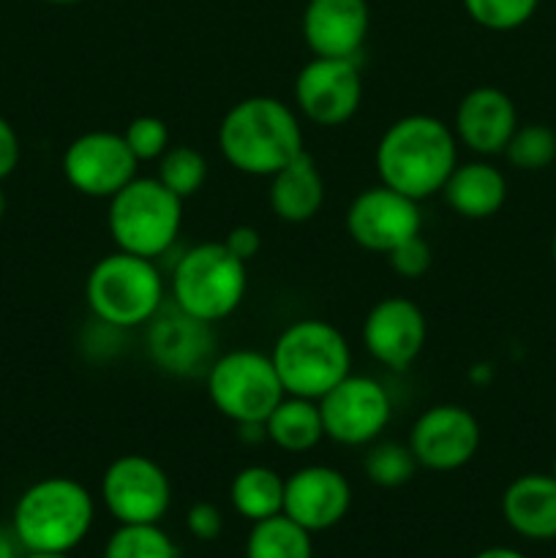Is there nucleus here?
Instances as JSON below:
<instances>
[{
	"mask_svg": "<svg viewBox=\"0 0 556 558\" xmlns=\"http://www.w3.org/2000/svg\"><path fill=\"white\" fill-rule=\"evenodd\" d=\"M458 145L452 125L434 114H403L382 131L374 150L379 183L401 191L414 202L442 194L447 178L458 167Z\"/></svg>",
	"mask_w": 556,
	"mask_h": 558,
	"instance_id": "nucleus-1",
	"label": "nucleus"
},
{
	"mask_svg": "<svg viewBox=\"0 0 556 558\" xmlns=\"http://www.w3.org/2000/svg\"><path fill=\"white\" fill-rule=\"evenodd\" d=\"M223 161L249 178H270L305 150L303 118L276 96H249L232 104L218 123Z\"/></svg>",
	"mask_w": 556,
	"mask_h": 558,
	"instance_id": "nucleus-2",
	"label": "nucleus"
},
{
	"mask_svg": "<svg viewBox=\"0 0 556 558\" xmlns=\"http://www.w3.org/2000/svg\"><path fill=\"white\" fill-rule=\"evenodd\" d=\"M96 499L71 477H44L27 485L14 505L11 532L25 554H71L90 534Z\"/></svg>",
	"mask_w": 556,
	"mask_h": 558,
	"instance_id": "nucleus-3",
	"label": "nucleus"
},
{
	"mask_svg": "<svg viewBox=\"0 0 556 558\" xmlns=\"http://www.w3.org/2000/svg\"><path fill=\"white\" fill-rule=\"evenodd\" d=\"M167 278L156 259L114 248L90 267L85 278V303L93 319L118 330H140L167 303Z\"/></svg>",
	"mask_w": 556,
	"mask_h": 558,
	"instance_id": "nucleus-4",
	"label": "nucleus"
},
{
	"mask_svg": "<svg viewBox=\"0 0 556 558\" xmlns=\"http://www.w3.org/2000/svg\"><path fill=\"white\" fill-rule=\"evenodd\" d=\"M283 392L319 401L352 374V347L333 322L298 319L283 327L270 347Z\"/></svg>",
	"mask_w": 556,
	"mask_h": 558,
	"instance_id": "nucleus-5",
	"label": "nucleus"
},
{
	"mask_svg": "<svg viewBox=\"0 0 556 558\" xmlns=\"http://www.w3.org/2000/svg\"><path fill=\"white\" fill-rule=\"evenodd\" d=\"M167 292L169 303L180 311L216 325L243 305L249 292V265L221 240L196 243L174 259Z\"/></svg>",
	"mask_w": 556,
	"mask_h": 558,
	"instance_id": "nucleus-6",
	"label": "nucleus"
},
{
	"mask_svg": "<svg viewBox=\"0 0 556 558\" xmlns=\"http://www.w3.org/2000/svg\"><path fill=\"white\" fill-rule=\"evenodd\" d=\"M183 205L161 180L136 174L112 199H107V232L114 248L125 254L161 259L183 229Z\"/></svg>",
	"mask_w": 556,
	"mask_h": 558,
	"instance_id": "nucleus-7",
	"label": "nucleus"
},
{
	"mask_svg": "<svg viewBox=\"0 0 556 558\" xmlns=\"http://www.w3.org/2000/svg\"><path fill=\"white\" fill-rule=\"evenodd\" d=\"M205 385L213 409L238 428L265 425L267 414L287 396L270 354L256 349L216 354L205 374Z\"/></svg>",
	"mask_w": 556,
	"mask_h": 558,
	"instance_id": "nucleus-8",
	"label": "nucleus"
},
{
	"mask_svg": "<svg viewBox=\"0 0 556 558\" xmlns=\"http://www.w3.org/2000/svg\"><path fill=\"white\" fill-rule=\"evenodd\" d=\"M363 71L358 58H311L292 85V107L319 129H338L363 104Z\"/></svg>",
	"mask_w": 556,
	"mask_h": 558,
	"instance_id": "nucleus-9",
	"label": "nucleus"
},
{
	"mask_svg": "<svg viewBox=\"0 0 556 558\" xmlns=\"http://www.w3.org/2000/svg\"><path fill=\"white\" fill-rule=\"evenodd\" d=\"M325 439L341 447H368L392 420V398L379 379L349 374L319 398Z\"/></svg>",
	"mask_w": 556,
	"mask_h": 558,
	"instance_id": "nucleus-10",
	"label": "nucleus"
},
{
	"mask_svg": "<svg viewBox=\"0 0 556 558\" xmlns=\"http://www.w3.org/2000/svg\"><path fill=\"white\" fill-rule=\"evenodd\" d=\"M101 501L118 523H161L172 507V480L153 458L125 452L104 469Z\"/></svg>",
	"mask_w": 556,
	"mask_h": 558,
	"instance_id": "nucleus-11",
	"label": "nucleus"
},
{
	"mask_svg": "<svg viewBox=\"0 0 556 558\" xmlns=\"http://www.w3.org/2000/svg\"><path fill=\"white\" fill-rule=\"evenodd\" d=\"M60 172L76 194L87 199H112L140 174V161L129 150L120 131L93 129L65 145Z\"/></svg>",
	"mask_w": 556,
	"mask_h": 558,
	"instance_id": "nucleus-12",
	"label": "nucleus"
},
{
	"mask_svg": "<svg viewBox=\"0 0 556 558\" xmlns=\"http://www.w3.org/2000/svg\"><path fill=\"white\" fill-rule=\"evenodd\" d=\"M145 352L161 374L174 379L205 376L216 360V330L167 300L145 325Z\"/></svg>",
	"mask_w": 556,
	"mask_h": 558,
	"instance_id": "nucleus-13",
	"label": "nucleus"
},
{
	"mask_svg": "<svg viewBox=\"0 0 556 558\" xmlns=\"http://www.w3.org/2000/svg\"><path fill=\"white\" fill-rule=\"evenodd\" d=\"M480 420L461 403H436L418 414L409 430V450L425 472L450 474L474 461L480 450Z\"/></svg>",
	"mask_w": 556,
	"mask_h": 558,
	"instance_id": "nucleus-14",
	"label": "nucleus"
},
{
	"mask_svg": "<svg viewBox=\"0 0 556 558\" xmlns=\"http://www.w3.org/2000/svg\"><path fill=\"white\" fill-rule=\"evenodd\" d=\"M343 227L354 245L385 256L403 240L423 234V210H420V202L409 199L401 191L376 183L349 202L343 213Z\"/></svg>",
	"mask_w": 556,
	"mask_h": 558,
	"instance_id": "nucleus-15",
	"label": "nucleus"
},
{
	"mask_svg": "<svg viewBox=\"0 0 556 558\" xmlns=\"http://www.w3.org/2000/svg\"><path fill=\"white\" fill-rule=\"evenodd\" d=\"M360 338L374 363L387 371H407L423 354L428 319L414 300L403 294L376 300L365 314Z\"/></svg>",
	"mask_w": 556,
	"mask_h": 558,
	"instance_id": "nucleus-16",
	"label": "nucleus"
},
{
	"mask_svg": "<svg viewBox=\"0 0 556 558\" xmlns=\"http://www.w3.org/2000/svg\"><path fill=\"white\" fill-rule=\"evenodd\" d=\"M352 510V485L327 463L300 466L283 480V515L305 532L319 534L336 529Z\"/></svg>",
	"mask_w": 556,
	"mask_h": 558,
	"instance_id": "nucleus-17",
	"label": "nucleus"
},
{
	"mask_svg": "<svg viewBox=\"0 0 556 558\" xmlns=\"http://www.w3.org/2000/svg\"><path fill=\"white\" fill-rule=\"evenodd\" d=\"M518 125L521 123L516 101L494 85L472 87L452 114V134L458 145L478 158L501 156Z\"/></svg>",
	"mask_w": 556,
	"mask_h": 558,
	"instance_id": "nucleus-18",
	"label": "nucleus"
},
{
	"mask_svg": "<svg viewBox=\"0 0 556 558\" xmlns=\"http://www.w3.org/2000/svg\"><path fill=\"white\" fill-rule=\"evenodd\" d=\"M368 27V0H309L300 16L303 41L314 58H358Z\"/></svg>",
	"mask_w": 556,
	"mask_h": 558,
	"instance_id": "nucleus-19",
	"label": "nucleus"
},
{
	"mask_svg": "<svg viewBox=\"0 0 556 558\" xmlns=\"http://www.w3.org/2000/svg\"><path fill=\"white\" fill-rule=\"evenodd\" d=\"M501 518L529 543L556 539V477L529 472L512 480L501 494Z\"/></svg>",
	"mask_w": 556,
	"mask_h": 558,
	"instance_id": "nucleus-20",
	"label": "nucleus"
},
{
	"mask_svg": "<svg viewBox=\"0 0 556 558\" xmlns=\"http://www.w3.org/2000/svg\"><path fill=\"white\" fill-rule=\"evenodd\" d=\"M267 180V207L278 221L309 223L325 207V174L309 150L300 153Z\"/></svg>",
	"mask_w": 556,
	"mask_h": 558,
	"instance_id": "nucleus-21",
	"label": "nucleus"
},
{
	"mask_svg": "<svg viewBox=\"0 0 556 558\" xmlns=\"http://www.w3.org/2000/svg\"><path fill=\"white\" fill-rule=\"evenodd\" d=\"M439 196L456 216L467 221H485L505 207L507 178L488 158L458 161Z\"/></svg>",
	"mask_w": 556,
	"mask_h": 558,
	"instance_id": "nucleus-22",
	"label": "nucleus"
},
{
	"mask_svg": "<svg viewBox=\"0 0 556 558\" xmlns=\"http://www.w3.org/2000/svg\"><path fill=\"white\" fill-rule=\"evenodd\" d=\"M265 439L287 456H303L325 439L319 403L311 398L283 396L281 403L267 414Z\"/></svg>",
	"mask_w": 556,
	"mask_h": 558,
	"instance_id": "nucleus-23",
	"label": "nucleus"
},
{
	"mask_svg": "<svg viewBox=\"0 0 556 558\" xmlns=\"http://www.w3.org/2000/svg\"><path fill=\"white\" fill-rule=\"evenodd\" d=\"M283 480L265 463L243 466L229 483V505L243 521L259 523L283 512Z\"/></svg>",
	"mask_w": 556,
	"mask_h": 558,
	"instance_id": "nucleus-24",
	"label": "nucleus"
},
{
	"mask_svg": "<svg viewBox=\"0 0 556 558\" xmlns=\"http://www.w3.org/2000/svg\"><path fill=\"white\" fill-rule=\"evenodd\" d=\"M245 558H314V534L281 515L251 523Z\"/></svg>",
	"mask_w": 556,
	"mask_h": 558,
	"instance_id": "nucleus-25",
	"label": "nucleus"
},
{
	"mask_svg": "<svg viewBox=\"0 0 556 558\" xmlns=\"http://www.w3.org/2000/svg\"><path fill=\"white\" fill-rule=\"evenodd\" d=\"M418 469V458L409 450L407 441L376 439L365 447L363 472L368 483H374L376 488H401L409 480H414Z\"/></svg>",
	"mask_w": 556,
	"mask_h": 558,
	"instance_id": "nucleus-26",
	"label": "nucleus"
},
{
	"mask_svg": "<svg viewBox=\"0 0 556 558\" xmlns=\"http://www.w3.org/2000/svg\"><path fill=\"white\" fill-rule=\"evenodd\" d=\"M101 558H180V550L161 523H118Z\"/></svg>",
	"mask_w": 556,
	"mask_h": 558,
	"instance_id": "nucleus-27",
	"label": "nucleus"
},
{
	"mask_svg": "<svg viewBox=\"0 0 556 558\" xmlns=\"http://www.w3.org/2000/svg\"><path fill=\"white\" fill-rule=\"evenodd\" d=\"M156 178L185 202L205 189L207 178H210V163H207L205 153L196 147L169 145V150L156 161Z\"/></svg>",
	"mask_w": 556,
	"mask_h": 558,
	"instance_id": "nucleus-28",
	"label": "nucleus"
},
{
	"mask_svg": "<svg viewBox=\"0 0 556 558\" xmlns=\"http://www.w3.org/2000/svg\"><path fill=\"white\" fill-rule=\"evenodd\" d=\"M501 156L512 169L540 172L556 161V131L543 123L518 125Z\"/></svg>",
	"mask_w": 556,
	"mask_h": 558,
	"instance_id": "nucleus-29",
	"label": "nucleus"
},
{
	"mask_svg": "<svg viewBox=\"0 0 556 558\" xmlns=\"http://www.w3.org/2000/svg\"><path fill=\"white\" fill-rule=\"evenodd\" d=\"M463 11L474 25L485 31L507 33L527 25L537 11L540 0H461Z\"/></svg>",
	"mask_w": 556,
	"mask_h": 558,
	"instance_id": "nucleus-30",
	"label": "nucleus"
},
{
	"mask_svg": "<svg viewBox=\"0 0 556 558\" xmlns=\"http://www.w3.org/2000/svg\"><path fill=\"white\" fill-rule=\"evenodd\" d=\"M120 134H123L125 145H129V150L134 153L140 163L158 161L169 150V145H172L167 120L158 118V114H136Z\"/></svg>",
	"mask_w": 556,
	"mask_h": 558,
	"instance_id": "nucleus-31",
	"label": "nucleus"
},
{
	"mask_svg": "<svg viewBox=\"0 0 556 558\" xmlns=\"http://www.w3.org/2000/svg\"><path fill=\"white\" fill-rule=\"evenodd\" d=\"M385 256L390 270L396 272V276L407 278V281H418V278H423L425 272L431 270V265H434V251H431L428 240H425L423 234H414V238L403 240L401 245H396V248Z\"/></svg>",
	"mask_w": 556,
	"mask_h": 558,
	"instance_id": "nucleus-32",
	"label": "nucleus"
},
{
	"mask_svg": "<svg viewBox=\"0 0 556 558\" xmlns=\"http://www.w3.org/2000/svg\"><path fill=\"white\" fill-rule=\"evenodd\" d=\"M185 529L200 543H213L223 532V512L213 501H196L185 512Z\"/></svg>",
	"mask_w": 556,
	"mask_h": 558,
	"instance_id": "nucleus-33",
	"label": "nucleus"
},
{
	"mask_svg": "<svg viewBox=\"0 0 556 558\" xmlns=\"http://www.w3.org/2000/svg\"><path fill=\"white\" fill-rule=\"evenodd\" d=\"M221 243L227 245V248L232 251V254L238 256V259H243L245 265H249V262L254 259V256L259 254V248H262L259 229L249 227V223H238V227L229 229V232L223 234Z\"/></svg>",
	"mask_w": 556,
	"mask_h": 558,
	"instance_id": "nucleus-34",
	"label": "nucleus"
},
{
	"mask_svg": "<svg viewBox=\"0 0 556 558\" xmlns=\"http://www.w3.org/2000/svg\"><path fill=\"white\" fill-rule=\"evenodd\" d=\"M20 158H22L20 134H16L14 125L0 114V183L14 174V169L20 167Z\"/></svg>",
	"mask_w": 556,
	"mask_h": 558,
	"instance_id": "nucleus-35",
	"label": "nucleus"
},
{
	"mask_svg": "<svg viewBox=\"0 0 556 558\" xmlns=\"http://www.w3.org/2000/svg\"><path fill=\"white\" fill-rule=\"evenodd\" d=\"M20 550H22V545L16 543L14 532L0 526V558H22Z\"/></svg>",
	"mask_w": 556,
	"mask_h": 558,
	"instance_id": "nucleus-36",
	"label": "nucleus"
},
{
	"mask_svg": "<svg viewBox=\"0 0 556 558\" xmlns=\"http://www.w3.org/2000/svg\"><path fill=\"white\" fill-rule=\"evenodd\" d=\"M472 558H529V556L521 554V550H516V548H507V545H494V548H483Z\"/></svg>",
	"mask_w": 556,
	"mask_h": 558,
	"instance_id": "nucleus-37",
	"label": "nucleus"
},
{
	"mask_svg": "<svg viewBox=\"0 0 556 558\" xmlns=\"http://www.w3.org/2000/svg\"><path fill=\"white\" fill-rule=\"evenodd\" d=\"M22 558H71V554H25Z\"/></svg>",
	"mask_w": 556,
	"mask_h": 558,
	"instance_id": "nucleus-38",
	"label": "nucleus"
},
{
	"mask_svg": "<svg viewBox=\"0 0 556 558\" xmlns=\"http://www.w3.org/2000/svg\"><path fill=\"white\" fill-rule=\"evenodd\" d=\"M5 207H9V199H5V191H3V185H0V221H3V216H5Z\"/></svg>",
	"mask_w": 556,
	"mask_h": 558,
	"instance_id": "nucleus-39",
	"label": "nucleus"
},
{
	"mask_svg": "<svg viewBox=\"0 0 556 558\" xmlns=\"http://www.w3.org/2000/svg\"><path fill=\"white\" fill-rule=\"evenodd\" d=\"M47 3H55V5H74V3H82V0H47Z\"/></svg>",
	"mask_w": 556,
	"mask_h": 558,
	"instance_id": "nucleus-40",
	"label": "nucleus"
},
{
	"mask_svg": "<svg viewBox=\"0 0 556 558\" xmlns=\"http://www.w3.org/2000/svg\"><path fill=\"white\" fill-rule=\"evenodd\" d=\"M551 259H554V265H556V232H554V238H551Z\"/></svg>",
	"mask_w": 556,
	"mask_h": 558,
	"instance_id": "nucleus-41",
	"label": "nucleus"
},
{
	"mask_svg": "<svg viewBox=\"0 0 556 558\" xmlns=\"http://www.w3.org/2000/svg\"><path fill=\"white\" fill-rule=\"evenodd\" d=\"M551 474H554V477H556V458H554V466H551Z\"/></svg>",
	"mask_w": 556,
	"mask_h": 558,
	"instance_id": "nucleus-42",
	"label": "nucleus"
},
{
	"mask_svg": "<svg viewBox=\"0 0 556 558\" xmlns=\"http://www.w3.org/2000/svg\"><path fill=\"white\" fill-rule=\"evenodd\" d=\"M554 423H556V409H554Z\"/></svg>",
	"mask_w": 556,
	"mask_h": 558,
	"instance_id": "nucleus-43",
	"label": "nucleus"
}]
</instances>
